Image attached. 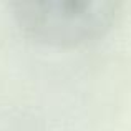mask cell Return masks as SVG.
<instances>
[{"instance_id":"1","label":"cell","mask_w":131,"mask_h":131,"mask_svg":"<svg viewBox=\"0 0 131 131\" xmlns=\"http://www.w3.org/2000/svg\"><path fill=\"white\" fill-rule=\"evenodd\" d=\"M113 0H18L12 15L27 37L51 47H78L103 37L115 23Z\"/></svg>"}]
</instances>
